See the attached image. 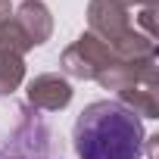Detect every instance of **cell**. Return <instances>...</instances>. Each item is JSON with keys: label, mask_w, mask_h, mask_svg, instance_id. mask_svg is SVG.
<instances>
[{"label": "cell", "mask_w": 159, "mask_h": 159, "mask_svg": "<svg viewBox=\"0 0 159 159\" xmlns=\"http://www.w3.org/2000/svg\"><path fill=\"white\" fill-rule=\"evenodd\" d=\"M88 31L94 38H100L106 47H116L119 41H125L134 31L128 7H122L119 0H91L88 3Z\"/></svg>", "instance_id": "cell-4"}, {"label": "cell", "mask_w": 159, "mask_h": 159, "mask_svg": "<svg viewBox=\"0 0 159 159\" xmlns=\"http://www.w3.org/2000/svg\"><path fill=\"white\" fill-rule=\"evenodd\" d=\"M119 3H122V7H140V10H143V7H156L159 0H119Z\"/></svg>", "instance_id": "cell-11"}, {"label": "cell", "mask_w": 159, "mask_h": 159, "mask_svg": "<svg viewBox=\"0 0 159 159\" xmlns=\"http://www.w3.org/2000/svg\"><path fill=\"white\" fill-rule=\"evenodd\" d=\"M72 143L78 159H140L147 131L119 100H94L75 119Z\"/></svg>", "instance_id": "cell-1"}, {"label": "cell", "mask_w": 159, "mask_h": 159, "mask_svg": "<svg viewBox=\"0 0 159 159\" xmlns=\"http://www.w3.org/2000/svg\"><path fill=\"white\" fill-rule=\"evenodd\" d=\"M25 81V56L0 53V97H10Z\"/></svg>", "instance_id": "cell-8"}, {"label": "cell", "mask_w": 159, "mask_h": 159, "mask_svg": "<svg viewBox=\"0 0 159 159\" xmlns=\"http://www.w3.org/2000/svg\"><path fill=\"white\" fill-rule=\"evenodd\" d=\"M13 16V7H10V0H0V22L3 19H10Z\"/></svg>", "instance_id": "cell-12"}, {"label": "cell", "mask_w": 159, "mask_h": 159, "mask_svg": "<svg viewBox=\"0 0 159 159\" xmlns=\"http://www.w3.org/2000/svg\"><path fill=\"white\" fill-rule=\"evenodd\" d=\"M137 25L143 28V34H147V38H153V41H156V7H143V10L137 13Z\"/></svg>", "instance_id": "cell-10"}, {"label": "cell", "mask_w": 159, "mask_h": 159, "mask_svg": "<svg viewBox=\"0 0 159 159\" xmlns=\"http://www.w3.org/2000/svg\"><path fill=\"white\" fill-rule=\"evenodd\" d=\"M13 19H16V22H19V28L28 34L31 47L47 44V41H50V34H53V16H50V10L41 3V0H22L19 10L13 13Z\"/></svg>", "instance_id": "cell-6"}, {"label": "cell", "mask_w": 159, "mask_h": 159, "mask_svg": "<svg viewBox=\"0 0 159 159\" xmlns=\"http://www.w3.org/2000/svg\"><path fill=\"white\" fill-rule=\"evenodd\" d=\"M31 50V41L28 34L19 28V22L10 16L0 22V53H13V56H25Z\"/></svg>", "instance_id": "cell-9"}, {"label": "cell", "mask_w": 159, "mask_h": 159, "mask_svg": "<svg viewBox=\"0 0 159 159\" xmlns=\"http://www.w3.org/2000/svg\"><path fill=\"white\" fill-rule=\"evenodd\" d=\"M25 97H28V106L31 109H41V112H59L72 103V84L66 75H56V72H44V75H34L28 88H25Z\"/></svg>", "instance_id": "cell-5"}, {"label": "cell", "mask_w": 159, "mask_h": 159, "mask_svg": "<svg viewBox=\"0 0 159 159\" xmlns=\"http://www.w3.org/2000/svg\"><path fill=\"white\" fill-rule=\"evenodd\" d=\"M0 159H50V128L38 119V109H19V122L0 137Z\"/></svg>", "instance_id": "cell-2"}, {"label": "cell", "mask_w": 159, "mask_h": 159, "mask_svg": "<svg viewBox=\"0 0 159 159\" xmlns=\"http://www.w3.org/2000/svg\"><path fill=\"white\" fill-rule=\"evenodd\" d=\"M119 103L128 106L137 119H159V81H137L119 91Z\"/></svg>", "instance_id": "cell-7"}, {"label": "cell", "mask_w": 159, "mask_h": 159, "mask_svg": "<svg viewBox=\"0 0 159 159\" xmlns=\"http://www.w3.org/2000/svg\"><path fill=\"white\" fill-rule=\"evenodd\" d=\"M112 62H116L112 50H109L100 38H94L91 31L78 34V38L62 50V56H59L62 72L72 75V78H81V81H97Z\"/></svg>", "instance_id": "cell-3"}]
</instances>
